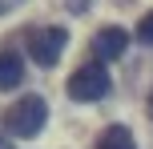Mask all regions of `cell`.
I'll return each instance as SVG.
<instances>
[{"mask_svg":"<svg viewBox=\"0 0 153 149\" xmlns=\"http://www.w3.org/2000/svg\"><path fill=\"white\" fill-rule=\"evenodd\" d=\"M97 149H137V141H133V133L125 125H109L105 133H101Z\"/></svg>","mask_w":153,"mask_h":149,"instance_id":"cell-6","label":"cell"},{"mask_svg":"<svg viewBox=\"0 0 153 149\" xmlns=\"http://www.w3.org/2000/svg\"><path fill=\"white\" fill-rule=\"evenodd\" d=\"M45 121H48V105H45V97H36V93L20 97V101L4 113V129L12 137H36L40 129H45Z\"/></svg>","mask_w":153,"mask_h":149,"instance_id":"cell-1","label":"cell"},{"mask_svg":"<svg viewBox=\"0 0 153 149\" xmlns=\"http://www.w3.org/2000/svg\"><path fill=\"white\" fill-rule=\"evenodd\" d=\"M24 81V61L16 48H0V89H16Z\"/></svg>","mask_w":153,"mask_h":149,"instance_id":"cell-5","label":"cell"},{"mask_svg":"<svg viewBox=\"0 0 153 149\" xmlns=\"http://www.w3.org/2000/svg\"><path fill=\"white\" fill-rule=\"evenodd\" d=\"M137 40H141V44H153V12L141 16V24H137Z\"/></svg>","mask_w":153,"mask_h":149,"instance_id":"cell-7","label":"cell"},{"mask_svg":"<svg viewBox=\"0 0 153 149\" xmlns=\"http://www.w3.org/2000/svg\"><path fill=\"white\" fill-rule=\"evenodd\" d=\"M109 89H113V81H109V69L101 61L81 64V69L69 77V97H73V101H101Z\"/></svg>","mask_w":153,"mask_h":149,"instance_id":"cell-2","label":"cell"},{"mask_svg":"<svg viewBox=\"0 0 153 149\" xmlns=\"http://www.w3.org/2000/svg\"><path fill=\"white\" fill-rule=\"evenodd\" d=\"M0 149H12V145H8V141H4V137H0Z\"/></svg>","mask_w":153,"mask_h":149,"instance_id":"cell-10","label":"cell"},{"mask_svg":"<svg viewBox=\"0 0 153 149\" xmlns=\"http://www.w3.org/2000/svg\"><path fill=\"white\" fill-rule=\"evenodd\" d=\"M20 4H24V0H0V16L12 12V8H20Z\"/></svg>","mask_w":153,"mask_h":149,"instance_id":"cell-8","label":"cell"},{"mask_svg":"<svg viewBox=\"0 0 153 149\" xmlns=\"http://www.w3.org/2000/svg\"><path fill=\"white\" fill-rule=\"evenodd\" d=\"M149 117H153V93H149Z\"/></svg>","mask_w":153,"mask_h":149,"instance_id":"cell-11","label":"cell"},{"mask_svg":"<svg viewBox=\"0 0 153 149\" xmlns=\"http://www.w3.org/2000/svg\"><path fill=\"white\" fill-rule=\"evenodd\" d=\"M65 4H69V12H85V8H89V0H65Z\"/></svg>","mask_w":153,"mask_h":149,"instance_id":"cell-9","label":"cell"},{"mask_svg":"<svg viewBox=\"0 0 153 149\" xmlns=\"http://www.w3.org/2000/svg\"><path fill=\"white\" fill-rule=\"evenodd\" d=\"M129 48V32L117 28V24H109V28H101L97 36H93V53H97V61H117V56Z\"/></svg>","mask_w":153,"mask_h":149,"instance_id":"cell-4","label":"cell"},{"mask_svg":"<svg viewBox=\"0 0 153 149\" xmlns=\"http://www.w3.org/2000/svg\"><path fill=\"white\" fill-rule=\"evenodd\" d=\"M65 44H69V32L56 28V24H48V28H40V32L28 36V53H32V61H36L40 69H53V64L61 61Z\"/></svg>","mask_w":153,"mask_h":149,"instance_id":"cell-3","label":"cell"}]
</instances>
